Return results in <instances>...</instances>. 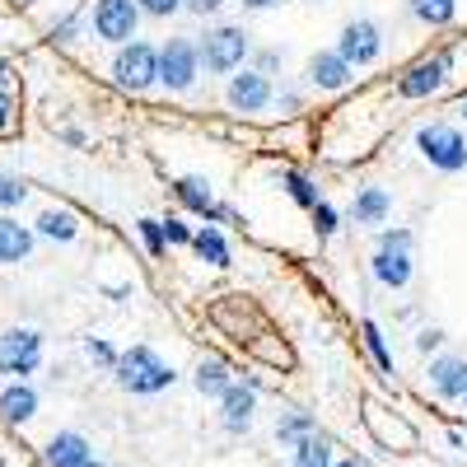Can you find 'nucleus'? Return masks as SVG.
Segmentation results:
<instances>
[{"label":"nucleus","mask_w":467,"mask_h":467,"mask_svg":"<svg viewBox=\"0 0 467 467\" xmlns=\"http://www.w3.org/2000/svg\"><path fill=\"white\" fill-rule=\"evenodd\" d=\"M449 70H453V52H435L431 61H416V66L402 75V80H398V94H402V99H431V94L444 89Z\"/></svg>","instance_id":"10"},{"label":"nucleus","mask_w":467,"mask_h":467,"mask_svg":"<svg viewBox=\"0 0 467 467\" xmlns=\"http://www.w3.org/2000/svg\"><path fill=\"white\" fill-rule=\"evenodd\" d=\"M89 467H103V462H89Z\"/></svg>","instance_id":"44"},{"label":"nucleus","mask_w":467,"mask_h":467,"mask_svg":"<svg viewBox=\"0 0 467 467\" xmlns=\"http://www.w3.org/2000/svg\"><path fill=\"white\" fill-rule=\"evenodd\" d=\"M314 431H318V425H314V416H308V411H290V416H281V425H276L281 444H295V440L314 435Z\"/></svg>","instance_id":"26"},{"label":"nucleus","mask_w":467,"mask_h":467,"mask_svg":"<svg viewBox=\"0 0 467 467\" xmlns=\"http://www.w3.org/2000/svg\"><path fill=\"white\" fill-rule=\"evenodd\" d=\"M192 383H197V393H206V398H220L224 388L234 383V374H229V365H224L220 356H206V360L197 365V374H192Z\"/></svg>","instance_id":"21"},{"label":"nucleus","mask_w":467,"mask_h":467,"mask_svg":"<svg viewBox=\"0 0 467 467\" xmlns=\"http://www.w3.org/2000/svg\"><path fill=\"white\" fill-rule=\"evenodd\" d=\"M360 337H365V346H369V356H374V365L393 379V350H388V341H383V332H379V323L374 318H365L360 323Z\"/></svg>","instance_id":"25"},{"label":"nucleus","mask_w":467,"mask_h":467,"mask_svg":"<svg viewBox=\"0 0 467 467\" xmlns=\"http://www.w3.org/2000/svg\"><path fill=\"white\" fill-rule=\"evenodd\" d=\"M0 416H5L10 425H24L37 416V393L28 388V379H15L5 393H0Z\"/></svg>","instance_id":"18"},{"label":"nucleus","mask_w":467,"mask_h":467,"mask_svg":"<svg viewBox=\"0 0 467 467\" xmlns=\"http://www.w3.org/2000/svg\"><path fill=\"white\" fill-rule=\"evenodd\" d=\"M33 253V229L19 224L15 215H0V266H15Z\"/></svg>","instance_id":"17"},{"label":"nucleus","mask_w":467,"mask_h":467,"mask_svg":"<svg viewBox=\"0 0 467 467\" xmlns=\"http://www.w3.org/2000/svg\"><path fill=\"white\" fill-rule=\"evenodd\" d=\"M276 66H281V52H276V47H262V52H257V70H262V75H271Z\"/></svg>","instance_id":"36"},{"label":"nucleus","mask_w":467,"mask_h":467,"mask_svg":"<svg viewBox=\"0 0 467 467\" xmlns=\"http://www.w3.org/2000/svg\"><path fill=\"white\" fill-rule=\"evenodd\" d=\"M33 234H43V239H57V244H70L75 234H80V220H75L70 211H57V206H47L43 215H37Z\"/></svg>","instance_id":"20"},{"label":"nucleus","mask_w":467,"mask_h":467,"mask_svg":"<svg viewBox=\"0 0 467 467\" xmlns=\"http://www.w3.org/2000/svg\"><path fill=\"white\" fill-rule=\"evenodd\" d=\"M173 197H178L187 211H197L206 224H215V220H239L229 206H220V202L211 197V187H206L202 178H178V182H173Z\"/></svg>","instance_id":"13"},{"label":"nucleus","mask_w":467,"mask_h":467,"mask_svg":"<svg viewBox=\"0 0 467 467\" xmlns=\"http://www.w3.org/2000/svg\"><path fill=\"white\" fill-rule=\"evenodd\" d=\"M24 197H28V187L19 178H0V215H10L15 206H24Z\"/></svg>","instance_id":"29"},{"label":"nucleus","mask_w":467,"mask_h":467,"mask_svg":"<svg viewBox=\"0 0 467 467\" xmlns=\"http://www.w3.org/2000/svg\"><path fill=\"white\" fill-rule=\"evenodd\" d=\"M112 374H117V388H127V393H136V398L164 393V388L178 379L173 365L160 360L150 346H131V350H122V356H117V365H112Z\"/></svg>","instance_id":"1"},{"label":"nucleus","mask_w":467,"mask_h":467,"mask_svg":"<svg viewBox=\"0 0 467 467\" xmlns=\"http://www.w3.org/2000/svg\"><path fill=\"white\" fill-rule=\"evenodd\" d=\"M220 407H224V431H229V435H244L248 425H253V407H257V398H253V388H248V383H229L224 393H220Z\"/></svg>","instance_id":"16"},{"label":"nucleus","mask_w":467,"mask_h":467,"mask_svg":"<svg viewBox=\"0 0 467 467\" xmlns=\"http://www.w3.org/2000/svg\"><path fill=\"white\" fill-rule=\"evenodd\" d=\"M112 80L131 89V94H145L160 85V47L154 43H140V37H131V43L117 47L112 57Z\"/></svg>","instance_id":"3"},{"label":"nucleus","mask_w":467,"mask_h":467,"mask_svg":"<svg viewBox=\"0 0 467 467\" xmlns=\"http://www.w3.org/2000/svg\"><path fill=\"white\" fill-rule=\"evenodd\" d=\"M332 467H360V462H356V458H346V462H332Z\"/></svg>","instance_id":"41"},{"label":"nucleus","mask_w":467,"mask_h":467,"mask_svg":"<svg viewBox=\"0 0 467 467\" xmlns=\"http://www.w3.org/2000/svg\"><path fill=\"white\" fill-rule=\"evenodd\" d=\"M416 150H420L440 173H462V169H467V140H462L458 127H449V122L420 127V131H416Z\"/></svg>","instance_id":"6"},{"label":"nucleus","mask_w":467,"mask_h":467,"mask_svg":"<svg viewBox=\"0 0 467 467\" xmlns=\"http://www.w3.org/2000/svg\"><path fill=\"white\" fill-rule=\"evenodd\" d=\"M43 458H47V467H89V462H94V449H89V440H85V435L61 431V435H52V440H47Z\"/></svg>","instance_id":"15"},{"label":"nucleus","mask_w":467,"mask_h":467,"mask_svg":"<svg viewBox=\"0 0 467 467\" xmlns=\"http://www.w3.org/2000/svg\"><path fill=\"white\" fill-rule=\"evenodd\" d=\"M10 85V70H5V61H0V89H5Z\"/></svg>","instance_id":"40"},{"label":"nucleus","mask_w":467,"mask_h":467,"mask_svg":"<svg viewBox=\"0 0 467 467\" xmlns=\"http://www.w3.org/2000/svg\"><path fill=\"white\" fill-rule=\"evenodd\" d=\"M85 356H89V360H99V365H108V369L117 365V350H112L103 337H85Z\"/></svg>","instance_id":"31"},{"label":"nucleus","mask_w":467,"mask_h":467,"mask_svg":"<svg viewBox=\"0 0 467 467\" xmlns=\"http://www.w3.org/2000/svg\"><path fill=\"white\" fill-rule=\"evenodd\" d=\"M458 112H462V117H467V99H462V103H458Z\"/></svg>","instance_id":"42"},{"label":"nucleus","mask_w":467,"mask_h":467,"mask_svg":"<svg viewBox=\"0 0 467 467\" xmlns=\"http://www.w3.org/2000/svg\"><path fill=\"white\" fill-rule=\"evenodd\" d=\"M192 248H197V257L211 262V266H229V244H224V234L215 224L192 229Z\"/></svg>","instance_id":"22"},{"label":"nucleus","mask_w":467,"mask_h":467,"mask_svg":"<svg viewBox=\"0 0 467 467\" xmlns=\"http://www.w3.org/2000/svg\"><path fill=\"white\" fill-rule=\"evenodd\" d=\"M136 5H140V15L169 19V15H178V10H182V0H136Z\"/></svg>","instance_id":"34"},{"label":"nucleus","mask_w":467,"mask_h":467,"mask_svg":"<svg viewBox=\"0 0 467 467\" xmlns=\"http://www.w3.org/2000/svg\"><path fill=\"white\" fill-rule=\"evenodd\" d=\"M197 52H202V66L211 75H234V70H244V61L253 57V33L234 28V24H220L197 43Z\"/></svg>","instance_id":"2"},{"label":"nucleus","mask_w":467,"mask_h":467,"mask_svg":"<svg viewBox=\"0 0 467 467\" xmlns=\"http://www.w3.org/2000/svg\"><path fill=\"white\" fill-rule=\"evenodd\" d=\"M37 365H43V337H37L33 327L0 332V374L28 379V374H37Z\"/></svg>","instance_id":"7"},{"label":"nucleus","mask_w":467,"mask_h":467,"mask_svg":"<svg viewBox=\"0 0 467 467\" xmlns=\"http://www.w3.org/2000/svg\"><path fill=\"white\" fill-rule=\"evenodd\" d=\"M407 10H411L420 24L444 28V24H453V15H458V0H407Z\"/></svg>","instance_id":"24"},{"label":"nucleus","mask_w":467,"mask_h":467,"mask_svg":"<svg viewBox=\"0 0 467 467\" xmlns=\"http://www.w3.org/2000/svg\"><path fill=\"white\" fill-rule=\"evenodd\" d=\"M416 346H420V350H435V346H444V332H440V327H425V332L416 337Z\"/></svg>","instance_id":"37"},{"label":"nucleus","mask_w":467,"mask_h":467,"mask_svg":"<svg viewBox=\"0 0 467 467\" xmlns=\"http://www.w3.org/2000/svg\"><path fill=\"white\" fill-rule=\"evenodd\" d=\"M337 52L350 61V66H374L383 57V33L374 19H346L341 37H337Z\"/></svg>","instance_id":"9"},{"label":"nucleus","mask_w":467,"mask_h":467,"mask_svg":"<svg viewBox=\"0 0 467 467\" xmlns=\"http://www.w3.org/2000/svg\"><path fill=\"white\" fill-rule=\"evenodd\" d=\"M393 215V197L383 187H360L356 192V224H383Z\"/></svg>","instance_id":"19"},{"label":"nucleus","mask_w":467,"mask_h":467,"mask_svg":"<svg viewBox=\"0 0 467 467\" xmlns=\"http://www.w3.org/2000/svg\"><path fill=\"white\" fill-rule=\"evenodd\" d=\"M202 75V52L192 37H169V43L160 47V85L169 94H187L192 85H197Z\"/></svg>","instance_id":"5"},{"label":"nucleus","mask_w":467,"mask_h":467,"mask_svg":"<svg viewBox=\"0 0 467 467\" xmlns=\"http://www.w3.org/2000/svg\"><path fill=\"white\" fill-rule=\"evenodd\" d=\"M431 388H435V398H444V402H462L467 398V360L462 356L431 360Z\"/></svg>","instance_id":"14"},{"label":"nucleus","mask_w":467,"mask_h":467,"mask_svg":"<svg viewBox=\"0 0 467 467\" xmlns=\"http://www.w3.org/2000/svg\"><path fill=\"white\" fill-rule=\"evenodd\" d=\"M136 234H140V244L150 257H164L169 253V239H164V224L160 220H136Z\"/></svg>","instance_id":"28"},{"label":"nucleus","mask_w":467,"mask_h":467,"mask_svg":"<svg viewBox=\"0 0 467 467\" xmlns=\"http://www.w3.org/2000/svg\"><path fill=\"white\" fill-rule=\"evenodd\" d=\"M244 10H271V5H281V0H239Z\"/></svg>","instance_id":"39"},{"label":"nucleus","mask_w":467,"mask_h":467,"mask_svg":"<svg viewBox=\"0 0 467 467\" xmlns=\"http://www.w3.org/2000/svg\"><path fill=\"white\" fill-rule=\"evenodd\" d=\"M75 37H80V15H66L52 24V43H75Z\"/></svg>","instance_id":"33"},{"label":"nucleus","mask_w":467,"mask_h":467,"mask_svg":"<svg viewBox=\"0 0 467 467\" xmlns=\"http://www.w3.org/2000/svg\"><path fill=\"white\" fill-rule=\"evenodd\" d=\"M182 5H187L192 15H215V10L224 5V0H182Z\"/></svg>","instance_id":"38"},{"label":"nucleus","mask_w":467,"mask_h":467,"mask_svg":"<svg viewBox=\"0 0 467 467\" xmlns=\"http://www.w3.org/2000/svg\"><path fill=\"white\" fill-rule=\"evenodd\" d=\"M462 402H467V398H462Z\"/></svg>","instance_id":"45"},{"label":"nucleus","mask_w":467,"mask_h":467,"mask_svg":"<svg viewBox=\"0 0 467 467\" xmlns=\"http://www.w3.org/2000/svg\"><path fill=\"white\" fill-rule=\"evenodd\" d=\"M308 215H314V229H318V239H332V234H337V206L318 202V206L308 211Z\"/></svg>","instance_id":"30"},{"label":"nucleus","mask_w":467,"mask_h":467,"mask_svg":"<svg viewBox=\"0 0 467 467\" xmlns=\"http://www.w3.org/2000/svg\"><path fill=\"white\" fill-rule=\"evenodd\" d=\"M290 467H332V444L314 431V435H304V440H295V458H290Z\"/></svg>","instance_id":"23"},{"label":"nucleus","mask_w":467,"mask_h":467,"mask_svg":"<svg viewBox=\"0 0 467 467\" xmlns=\"http://www.w3.org/2000/svg\"><path fill=\"white\" fill-rule=\"evenodd\" d=\"M160 224H164V239H169V244H178V248L187 244V248H192V224H182L178 215H169V220H160Z\"/></svg>","instance_id":"32"},{"label":"nucleus","mask_w":467,"mask_h":467,"mask_svg":"<svg viewBox=\"0 0 467 467\" xmlns=\"http://www.w3.org/2000/svg\"><path fill=\"white\" fill-rule=\"evenodd\" d=\"M19 5H33V0H19Z\"/></svg>","instance_id":"43"},{"label":"nucleus","mask_w":467,"mask_h":467,"mask_svg":"<svg viewBox=\"0 0 467 467\" xmlns=\"http://www.w3.org/2000/svg\"><path fill=\"white\" fill-rule=\"evenodd\" d=\"M281 182H285V192H290V197H295V202H299L304 211H314V206L323 202V197H318V187L308 182L304 173H281Z\"/></svg>","instance_id":"27"},{"label":"nucleus","mask_w":467,"mask_h":467,"mask_svg":"<svg viewBox=\"0 0 467 467\" xmlns=\"http://www.w3.org/2000/svg\"><path fill=\"white\" fill-rule=\"evenodd\" d=\"M15 131V99L0 89V136H10Z\"/></svg>","instance_id":"35"},{"label":"nucleus","mask_w":467,"mask_h":467,"mask_svg":"<svg viewBox=\"0 0 467 467\" xmlns=\"http://www.w3.org/2000/svg\"><path fill=\"white\" fill-rule=\"evenodd\" d=\"M224 99H229L234 112H262L271 99H276V89H271V80L262 70H239V75H229Z\"/></svg>","instance_id":"11"},{"label":"nucleus","mask_w":467,"mask_h":467,"mask_svg":"<svg viewBox=\"0 0 467 467\" xmlns=\"http://www.w3.org/2000/svg\"><path fill=\"white\" fill-rule=\"evenodd\" d=\"M350 80H356V66H350L337 47L308 57V85L314 89H346Z\"/></svg>","instance_id":"12"},{"label":"nucleus","mask_w":467,"mask_h":467,"mask_svg":"<svg viewBox=\"0 0 467 467\" xmlns=\"http://www.w3.org/2000/svg\"><path fill=\"white\" fill-rule=\"evenodd\" d=\"M369 271L383 290H402L411 281V229H383Z\"/></svg>","instance_id":"4"},{"label":"nucleus","mask_w":467,"mask_h":467,"mask_svg":"<svg viewBox=\"0 0 467 467\" xmlns=\"http://www.w3.org/2000/svg\"><path fill=\"white\" fill-rule=\"evenodd\" d=\"M136 24H140L136 0H94V33L103 37V43H112V47L131 43Z\"/></svg>","instance_id":"8"}]
</instances>
